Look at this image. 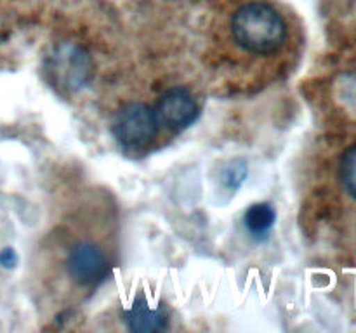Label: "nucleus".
Wrapping results in <instances>:
<instances>
[{
    "mask_svg": "<svg viewBox=\"0 0 356 333\" xmlns=\"http://www.w3.org/2000/svg\"><path fill=\"white\" fill-rule=\"evenodd\" d=\"M229 33L236 47L247 54L273 56L287 44L289 26L284 14L273 3L254 0L232 14Z\"/></svg>",
    "mask_w": 356,
    "mask_h": 333,
    "instance_id": "1",
    "label": "nucleus"
},
{
    "mask_svg": "<svg viewBox=\"0 0 356 333\" xmlns=\"http://www.w3.org/2000/svg\"><path fill=\"white\" fill-rule=\"evenodd\" d=\"M44 71L54 89L79 92L92 78L94 62L82 45L61 42L45 56Z\"/></svg>",
    "mask_w": 356,
    "mask_h": 333,
    "instance_id": "2",
    "label": "nucleus"
},
{
    "mask_svg": "<svg viewBox=\"0 0 356 333\" xmlns=\"http://www.w3.org/2000/svg\"><path fill=\"white\" fill-rule=\"evenodd\" d=\"M159 127L153 108L145 103H127L115 113L111 134L124 151L141 153L155 141Z\"/></svg>",
    "mask_w": 356,
    "mask_h": 333,
    "instance_id": "3",
    "label": "nucleus"
},
{
    "mask_svg": "<svg viewBox=\"0 0 356 333\" xmlns=\"http://www.w3.org/2000/svg\"><path fill=\"white\" fill-rule=\"evenodd\" d=\"M65 273L76 287L96 288L111 274V260L103 246L90 239H79L66 250Z\"/></svg>",
    "mask_w": 356,
    "mask_h": 333,
    "instance_id": "4",
    "label": "nucleus"
},
{
    "mask_svg": "<svg viewBox=\"0 0 356 333\" xmlns=\"http://www.w3.org/2000/svg\"><path fill=\"white\" fill-rule=\"evenodd\" d=\"M155 114L160 127L179 134L198 118L197 101L186 87H172L160 96L155 106Z\"/></svg>",
    "mask_w": 356,
    "mask_h": 333,
    "instance_id": "5",
    "label": "nucleus"
},
{
    "mask_svg": "<svg viewBox=\"0 0 356 333\" xmlns=\"http://www.w3.org/2000/svg\"><path fill=\"white\" fill-rule=\"evenodd\" d=\"M122 321L127 330L134 333L163 332L169 328V314L162 304L159 307H149L145 293L136 295L129 307L122 309Z\"/></svg>",
    "mask_w": 356,
    "mask_h": 333,
    "instance_id": "6",
    "label": "nucleus"
},
{
    "mask_svg": "<svg viewBox=\"0 0 356 333\" xmlns=\"http://www.w3.org/2000/svg\"><path fill=\"white\" fill-rule=\"evenodd\" d=\"M277 222V210L268 201L250 205L243 214V225L257 239H264Z\"/></svg>",
    "mask_w": 356,
    "mask_h": 333,
    "instance_id": "7",
    "label": "nucleus"
},
{
    "mask_svg": "<svg viewBox=\"0 0 356 333\" xmlns=\"http://www.w3.org/2000/svg\"><path fill=\"white\" fill-rule=\"evenodd\" d=\"M339 180L343 184L344 191L356 200V142L341 156Z\"/></svg>",
    "mask_w": 356,
    "mask_h": 333,
    "instance_id": "8",
    "label": "nucleus"
},
{
    "mask_svg": "<svg viewBox=\"0 0 356 333\" xmlns=\"http://www.w3.org/2000/svg\"><path fill=\"white\" fill-rule=\"evenodd\" d=\"M247 177V165L243 160H233L232 165L225 170V184L229 189H236Z\"/></svg>",
    "mask_w": 356,
    "mask_h": 333,
    "instance_id": "9",
    "label": "nucleus"
},
{
    "mask_svg": "<svg viewBox=\"0 0 356 333\" xmlns=\"http://www.w3.org/2000/svg\"><path fill=\"white\" fill-rule=\"evenodd\" d=\"M17 264V255L13 248H3L0 252V266L6 267V269H13Z\"/></svg>",
    "mask_w": 356,
    "mask_h": 333,
    "instance_id": "10",
    "label": "nucleus"
}]
</instances>
